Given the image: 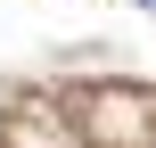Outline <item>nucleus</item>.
I'll return each mask as SVG.
<instances>
[{
	"instance_id": "obj_1",
	"label": "nucleus",
	"mask_w": 156,
	"mask_h": 148,
	"mask_svg": "<svg viewBox=\"0 0 156 148\" xmlns=\"http://www.w3.org/2000/svg\"><path fill=\"white\" fill-rule=\"evenodd\" d=\"M140 8H156V0H140Z\"/></svg>"
}]
</instances>
